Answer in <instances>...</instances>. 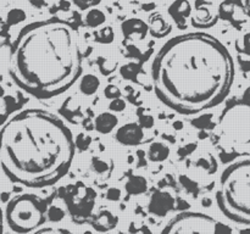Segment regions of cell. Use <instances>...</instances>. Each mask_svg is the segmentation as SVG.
<instances>
[{
  "instance_id": "1",
  "label": "cell",
  "mask_w": 250,
  "mask_h": 234,
  "mask_svg": "<svg viewBox=\"0 0 250 234\" xmlns=\"http://www.w3.org/2000/svg\"><path fill=\"white\" fill-rule=\"evenodd\" d=\"M154 92L163 104L195 115L225 100L234 80L229 49L205 32L180 34L166 41L151 63Z\"/></svg>"
},
{
  "instance_id": "2",
  "label": "cell",
  "mask_w": 250,
  "mask_h": 234,
  "mask_svg": "<svg viewBox=\"0 0 250 234\" xmlns=\"http://www.w3.org/2000/svg\"><path fill=\"white\" fill-rule=\"evenodd\" d=\"M76 143L58 116L26 109L0 128V166L11 182L28 188L55 184L70 170Z\"/></svg>"
},
{
  "instance_id": "3",
  "label": "cell",
  "mask_w": 250,
  "mask_h": 234,
  "mask_svg": "<svg viewBox=\"0 0 250 234\" xmlns=\"http://www.w3.org/2000/svg\"><path fill=\"white\" fill-rule=\"evenodd\" d=\"M9 73L37 99L62 94L82 73L77 29L58 17L24 26L10 49Z\"/></svg>"
},
{
  "instance_id": "4",
  "label": "cell",
  "mask_w": 250,
  "mask_h": 234,
  "mask_svg": "<svg viewBox=\"0 0 250 234\" xmlns=\"http://www.w3.org/2000/svg\"><path fill=\"white\" fill-rule=\"evenodd\" d=\"M216 201L227 218L250 226V158L233 162L222 172Z\"/></svg>"
},
{
  "instance_id": "5",
  "label": "cell",
  "mask_w": 250,
  "mask_h": 234,
  "mask_svg": "<svg viewBox=\"0 0 250 234\" xmlns=\"http://www.w3.org/2000/svg\"><path fill=\"white\" fill-rule=\"evenodd\" d=\"M48 205L34 194H21L12 197L5 209V222L16 233L36 232L45 223Z\"/></svg>"
},
{
  "instance_id": "6",
  "label": "cell",
  "mask_w": 250,
  "mask_h": 234,
  "mask_svg": "<svg viewBox=\"0 0 250 234\" xmlns=\"http://www.w3.org/2000/svg\"><path fill=\"white\" fill-rule=\"evenodd\" d=\"M221 139L233 149L250 146V105L234 101L227 105L219 119Z\"/></svg>"
},
{
  "instance_id": "7",
  "label": "cell",
  "mask_w": 250,
  "mask_h": 234,
  "mask_svg": "<svg viewBox=\"0 0 250 234\" xmlns=\"http://www.w3.org/2000/svg\"><path fill=\"white\" fill-rule=\"evenodd\" d=\"M163 233H200V234H217L232 233L233 229L227 224L217 221L200 212H181L177 216L168 221L164 227Z\"/></svg>"
},
{
  "instance_id": "8",
  "label": "cell",
  "mask_w": 250,
  "mask_h": 234,
  "mask_svg": "<svg viewBox=\"0 0 250 234\" xmlns=\"http://www.w3.org/2000/svg\"><path fill=\"white\" fill-rule=\"evenodd\" d=\"M60 196L66 204L67 211L73 222L82 224L92 217L94 210L97 192L83 182L71 183L61 188Z\"/></svg>"
},
{
  "instance_id": "9",
  "label": "cell",
  "mask_w": 250,
  "mask_h": 234,
  "mask_svg": "<svg viewBox=\"0 0 250 234\" xmlns=\"http://www.w3.org/2000/svg\"><path fill=\"white\" fill-rule=\"evenodd\" d=\"M176 200L172 195L165 190H158L153 193L149 199L148 210L156 217H165L170 211L175 209Z\"/></svg>"
},
{
  "instance_id": "10",
  "label": "cell",
  "mask_w": 250,
  "mask_h": 234,
  "mask_svg": "<svg viewBox=\"0 0 250 234\" xmlns=\"http://www.w3.org/2000/svg\"><path fill=\"white\" fill-rule=\"evenodd\" d=\"M116 140L122 145L136 146L142 143L144 138L143 127L136 122H129L120 127L115 136Z\"/></svg>"
},
{
  "instance_id": "11",
  "label": "cell",
  "mask_w": 250,
  "mask_h": 234,
  "mask_svg": "<svg viewBox=\"0 0 250 234\" xmlns=\"http://www.w3.org/2000/svg\"><path fill=\"white\" fill-rule=\"evenodd\" d=\"M168 14L172 17V20H175L178 28L185 29L187 27L186 21L192 14L190 2L188 0H175L168 7Z\"/></svg>"
},
{
  "instance_id": "12",
  "label": "cell",
  "mask_w": 250,
  "mask_h": 234,
  "mask_svg": "<svg viewBox=\"0 0 250 234\" xmlns=\"http://www.w3.org/2000/svg\"><path fill=\"white\" fill-rule=\"evenodd\" d=\"M121 31L126 38L137 36L139 39H144L149 32V24L141 19H128L122 22Z\"/></svg>"
},
{
  "instance_id": "13",
  "label": "cell",
  "mask_w": 250,
  "mask_h": 234,
  "mask_svg": "<svg viewBox=\"0 0 250 234\" xmlns=\"http://www.w3.org/2000/svg\"><path fill=\"white\" fill-rule=\"evenodd\" d=\"M119 223V217L109 210H100L97 216L93 217L92 227L98 232H107L114 229Z\"/></svg>"
},
{
  "instance_id": "14",
  "label": "cell",
  "mask_w": 250,
  "mask_h": 234,
  "mask_svg": "<svg viewBox=\"0 0 250 234\" xmlns=\"http://www.w3.org/2000/svg\"><path fill=\"white\" fill-rule=\"evenodd\" d=\"M172 31V26L164 20L161 14H154L150 16L149 22V32L155 38H164Z\"/></svg>"
},
{
  "instance_id": "15",
  "label": "cell",
  "mask_w": 250,
  "mask_h": 234,
  "mask_svg": "<svg viewBox=\"0 0 250 234\" xmlns=\"http://www.w3.org/2000/svg\"><path fill=\"white\" fill-rule=\"evenodd\" d=\"M117 124H119V118L111 112H102L98 115L94 122L95 129L102 134L111 133Z\"/></svg>"
},
{
  "instance_id": "16",
  "label": "cell",
  "mask_w": 250,
  "mask_h": 234,
  "mask_svg": "<svg viewBox=\"0 0 250 234\" xmlns=\"http://www.w3.org/2000/svg\"><path fill=\"white\" fill-rule=\"evenodd\" d=\"M125 189L129 195L143 194L148 189V180L143 176H131L125 184Z\"/></svg>"
},
{
  "instance_id": "17",
  "label": "cell",
  "mask_w": 250,
  "mask_h": 234,
  "mask_svg": "<svg viewBox=\"0 0 250 234\" xmlns=\"http://www.w3.org/2000/svg\"><path fill=\"white\" fill-rule=\"evenodd\" d=\"M170 156V148L161 141H155L149 146L148 157L153 162H163Z\"/></svg>"
},
{
  "instance_id": "18",
  "label": "cell",
  "mask_w": 250,
  "mask_h": 234,
  "mask_svg": "<svg viewBox=\"0 0 250 234\" xmlns=\"http://www.w3.org/2000/svg\"><path fill=\"white\" fill-rule=\"evenodd\" d=\"M100 87V80L94 75H85L80 82V90L84 95H93Z\"/></svg>"
},
{
  "instance_id": "19",
  "label": "cell",
  "mask_w": 250,
  "mask_h": 234,
  "mask_svg": "<svg viewBox=\"0 0 250 234\" xmlns=\"http://www.w3.org/2000/svg\"><path fill=\"white\" fill-rule=\"evenodd\" d=\"M105 20H106V16H105L104 12L102 10L94 9V7L90 9L84 17L85 24L90 27V28H97V27L102 26L105 22Z\"/></svg>"
},
{
  "instance_id": "20",
  "label": "cell",
  "mask_w": 250,
  "mask_h": 234,
  "mask_svg": "<svg viewBox=\"0 0 250 234\" xmlns=\"http://www.w3.org/2000/svg\"><path fill=\"white\" fill-rule=\"evenodd\" d=\"M15 109V102L12 101L11 97H4L0 94V126L9 119L10 114Z\"/></svg>"
},
{
  "instance_id": "21",
  "label": "cell",
  "mask_w": 250,
  "mask_h": 234,
  "mask_svg": "<svg viewBox=\"0 0 250 234\" xmlns=\"http://www.w3.org/2000/svg\"><path fill=\"white\" fill-rule=\"evenodd\" d=\"M93 34H94V40L100 44H110L114 41V38H115L114 29H112L110 26L103 27V28L99 29V31H94V33Z\"/></svg>"
},
{
  "instance_id": "22",
  "label": "cell",
  "mask_w": 250,
  "mask_h": 234,
  "mask_svg": "<svg viewBox=\"0 0 250 234\" xmlns=\"http://www.w3.org/2000/svg\"><path fill=\"white\" fill-rule=\"evenodd\" d=\"M24 20H26V12L22 9H12L6 15V22L9 26H15Z\"/></svg>"
},
{
  "instance_id": "23",
  "label": "cell",
  "mask_w": 250,
  "mask_h": 234,
  "mask_svg": "<svg viewBox=\"0 0 250 234\" xmlns=\"http://www.w3.org/2000/svg\"><path fill=\"white\" fill-rule=\"evenodd\" d=\"M65 210L61 209L60 206H56V205H50L48 207V211H46V217H48V221L50 222H60L65 217Z\"/></svg>"
},
{
  "instance_id": "24",
  "label": "cell",
  "mask_w": 250,
  "mask_h": 234,
  "mask_svg": "<svg viewBox=\"0 0 250 234\" xmlns=\"http://www.w3.org/2000/svg\"><path fill=\"white\" fill-rule=\"evenodd\" d=\"M197 165L199 166V167L207 170L208 173H214L217 167L216 161H215V158L212 157L211 155H208L207 157H200L199 160L197 161Z\"/></svg>"
},
{
  "instance_id": "25",
  "label": "cell",
  "mask_w": 250,
  "mask_h": 234,
  "mask_svg": "<svg viewBox=\"0 0 250 234\" xmlns=\"http://www.w3.org/2000/svg\"><path fill=\"white\" fill-rule=\"evenodd\" d=\"M75 143H76V146H77V149H80V150L82 151L87 150V149L90 146V144H92V138H90L89 136H87V134L80 133L77 136V138H76Z\"/></svg>"
},
{
  "instance_id": "26",
  "label": "cell",
  "mask_w": 250,
  "mask_h": 234,
  "mask_svg": "<svg viewBox=\"0 0 250 234\" xmlns=\"http://www.w3.org/2000/svg\"><path fill=\"white\" fill-rule=\"evenodd\" d=\"M236 48H237V50L241 51V53L250 56V32L244 34L243 38H242V40H241V43H239V41H237Z\"/></svg>"
},
{
  "instance_id": "27",
  "label": "cell",
  "mask_w": 250,
  "mask_h": 234,
  "mask_svg": "<svg viewBox=\"0 0 250 234\" xmlns=\"http://www.w3.org/2000/svg\"><path fill=\"white\" fill-rule=\"evenodd\" d=\"M73 4L80 10H89L102 2V0H72Z\"/></svg>"
},
{
  "instance_id": "28",
  "label": "cell",
  "mask_w": 250,
  "mask_h": 234,
  "mask_svg": "<svg viewBox=\"0 0 250 234\" xmlns=\"http://www.w3.org/2000/svg\"><path fill=\"white\" fill-rule=\"evenodd\" d=\"M92 166L93 168H94L95 172L100 173V175H103V173H105L107 170H109V166H107L106 161L102 160V158L99 157L92 158Z\"/></svg>"
},
{
  "instance_id": "29",
  "label": "cell",
  "mask_w": 250,
  "mask_h": 234,
  "mask_svg": "<svg viewBox=\"0 0 250 234\" xmlns=\"http://www.w3.org/2000/svg\"><path fill=\"white\" fill-rule=\"evenodd\" d=\"M104 94L107 99L112 100V99H116V98H121V90H120V88L117 87V85L109 84L105 87Z\"/></svg>"
},
{
  "instance_id": "30",
  "label": "cell",
  "mask_w": 250,
  "mask_h": 234,
  "mask_svg": "<svg viewBox=\"0 0 250 234\" xmlns=\"http://www.w3.org/2000/svg\"><path fill=\"white\" fill-rule=\"evenodd\" d=\"M136 65L133 63H129V65H125L124 67L121 68V75L124 76L125 78L127 79H134L137 76V70H136Z\"/></svg>"
},
{
  "instance_id": "31",
  "label": "cell",
  "mask_w": 250,
  "mask_h": 234,
  "mask_svg": "<svg viewBox=\"0 0 250 234\" xmlns=\"http://www.w3.org/2000/svg\"><path fill=\"white\" fill-rule=\"evenodd\" d=\"M110 110L114 112H121L126 109V101L122 100L121 98H116V99H112L111 102L109 105Z\"/></svg>"
},
{
  "instance_id": "32",
  "label": "cell",
  "mask_w": 250,
  "mask_h": 234,
  "mask_svg": "<svg viewBox=\"0 0 250 234\" xmlns=\"http://www.w3.org/2000/svg\"><path fill=\"white\" fill-rule=\"evenodd\" d=\"M195 149H197V144L195 143H190V144H188V145L182 146V148L178 150V156H180L181 158L186 157V156L190 155V154H192Z\"/></svg>"
},
{
  "instance_id": "33",
  "label": "cell",
  "mask_w": 250,
  "mask_h": 234,
  "mask_svg": "<svg viewBox=\"0 0 250 234\" xmlns=\"http://www.w3.org/2000/svg\"><path fill=\"white\" fill-rule=\"evenodd\" d=\"M106 199L111 200V201H117L121 199V190L119 188H110L106 192Z\"/></svg>"
},
{
  "instance_id": "34",
  "label": "cell",
  "mask_w": 250,
  "mask_h": 234,
  "mask_svg": "<svg viewBox=\"0 0 250 234\" xmlns=\"http://www.w3.org/2000/svg\"><path fill=\"white\" fill-rule=\"evenodd\" d=\"M139 124H141L143 128H151L154 124V118L149 115H144V116L139 117Z\"/></svg>"
},
{
  "instance_id": "35",
  "label": "cell",
  "mask_w": 250,
  "mask_h": 234,
  "mask_svg": "<svg viewBox=\"0 0 250 234\" xmlns=\"http://www.w3.org/2000/svg\"><path fill=\"white\" fill-rule=\"evenodd\" d=\"M34 233H54V234H59V233H70V231L67 229H61V228H38Z\"/></svg>"
},
{
  "instance_id": "36",
  "label": "cell",
  "mask_w": 250,
  "mask_h": 234,
  "mask_svg": "<svg viewBox=\"0 0 250 234\" xmlns=\"http://www.w3.org/2000/svg\"><path fill=\"white\" fill-rule=\"evenodd\" d=\"M241 100L243 102H246L247 105H250V85L243 92V95H242Z\"/></svg>"
},
{
  "instance_id": "37",
  "label": "cell",
  "mask_w": 250,
  "mask_h": 234,
  "mask_svg": "<svg viewBox=\"0 0 250 234\" xmlns=\"http://www.w3.org/2000/svg\"><path fill=\"white\" fill-rule=\"evenodd\" d=\"M4 219L5 216L4 214H2L1 207H0V233H2V231H4Z\"/></svg>"
},
{
  "instance_id": "38",
  "label": "cell",
  "mask_w": 250,
  "mask_h": 234,
  "mask_svg": "<svg viewBox=\"0 0 250 234\" xmlns=\"http://www.w3.org/2000/svg\"><path fill=\"white\" fill-rule=\"evenodd\" d=\"M244 4H246L247 12H248V15H249V17H250V0H244Z\"/></svg>"
},
{
  "instance_id": "39",
  "label": "cell",
  "mask_w": 250,
  "mask_h": 234,
  "mask_svg": "<svg viewBox=\"0 0 250 234\" xmlns=\"http://www.w3.org/2000/svg\"><path fill=\"white\" fill-rule=\"evenodd\" d=\"M211 200L210 199H203V205H204V206H207V207H209L210 205H211Z\"/></svg>"
},
{
  "instance_id": "40",
  "label": "cell",
  "mask_w": 250,
  "mask_h": 234,
  "mask_svg": "<svg viewBox=\"0 0 250 234\" xmlns=\"http://www.w3.org/2000/svg\"><path fill=\"white\" fill-rule=\"evenodd\" d=\"M173 126H176V128L177 129H181L182 128V122H180V121L175 122V123H173Z\"/></svg>"
}]
</instances>
